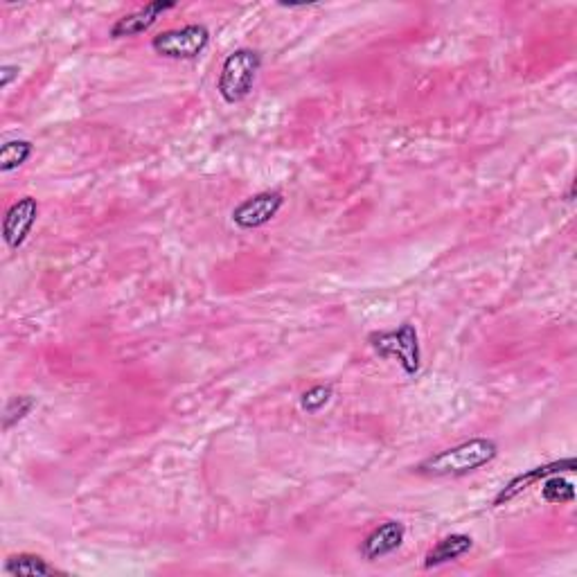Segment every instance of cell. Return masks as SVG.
I'll list each match as a JSON object with an SVG mask.
<instances>
[{"label":"cell","mask_w":577,"mask_h":577,"mask_svg":"<svg viewBox=\"0 0 577 577\" xmlns=\"http://www.w3.org/2000/svg\"><path fill=\"white\" fill-rule=\"evenodd\" d=\"M34 145L30 140H10L0 147V172L10 174L30 161Z\"/></svg>","instance_id":"12"},{"label":"cell","mask_w":577,"mask_h":577,"mask_svg":"<svg viewBox=\"0 0 577 577\" xmlns=\"http://www.w3.org/2000/svg\"><path fill=\"white\" fill-rule=\"evenodd\" d=\"M34 406H37V402H34V397L30 395L12 397L10 402L5 404V411H3V431H10L12 426L23 422L25 417L32 413Z\"/></svg>","instance_id":"14"},{"label":"cell","mask_w":577,"mask_h":577,"mask_svg":"<svg viewBox=\"0 0 577 577\" xmlns=\"http://www.w3.org/2000/svg\"><path fill=\"white\" fill-rule=\"evenodd\" d=\"M334 397V388L330 384H321V386H314L309 388L300 397V406H303V411L307 413H318L325 404H330V399Z\"/></svg>","instance_id":"15"},{"label":"cell","mask_w":577,"mask_h":577,"mask_svg":"<svg viewBox=\"0 0 577 577\" xmlns=\"http://www.w3.org/2000/svg\"><path fill=\"white\" fill-rule=\"evenodd\" d=\"M37 219H39V201L34 197H23L12 203L3 219V239L7 248L19 251L25 244V239L30 237Z\"/></svg>","instance_id":"6"},{"label":"cell","mask_w":577,"mask_h":577,"mask_svg":"<svg viewBox=\"0 0 577 577\" xmlns=\"http://www.w3.org/2000/svg\"><path fill=\"white\" fill-rule=\"evenodd\" d=\"M262 68V57L257 50L239 48L230 52L217 79V91L226 104H237L251 95L257 73Z\"/></svg>","instance_id":"2"},{"label":"cell","mask_w":577,"mask_h":577,"mask_svg":"<svg viewBox=\"0 0 577 577\" xmlns=\"http://www.w3.org/2000/svg\"><path fill=\"white\" fill-rule=\"evenodd\" d=\"M577 469V460L575 458H562V460H555V463H548V465H541V467H532L528 472H523L519 476H514L512 481L503 487V490L496 494L494 499V508H501V505L510 503L512 499H517L521 492H526L528 487L537 485L544 481L548 476H555V474H571Z\"/></svg>","instance_id":"7"},{"label":"cell","mask_w":577,"mask_h":577,"mask_svg":"<svg viewBox=\"0 0 577 577\" xmlns=\"http://www.w3.org/2000/svg\"><path fill=\"white\" fill-rule=\"evenodd\" d=\"M496 456H499V445L494 440L472 438L422 460L413 472L429 478H458L490 465Z\"/></svg>","instance_id":"1"},{"label":"cell","mask_w":577,"mask_h":577,"mask_svg":"<svg viewBox=\"0 0 577 577\" xmlns=\"http://www.w3.org/2000/svg\"><path fill=\"white\" fill-rule=\"evenodd\" d=\"M174 7H176L174 0H165V3L163 0H154V3H147L133 14L122 16V19L111 28V37L113 39L138 37V34L147 32L167 10H174Z\"/></svg>","instance_id":"9"},{"label":"cell","mask_w":577,"mask_h":577,"mask_svg":"<svg viewBox=\"0 0 577 577\" xmlns=\"http://www.w3.org/2000/svg\"><path fill=\"white\" fill-rule=\"evenodd\" d=\"M544 487H541V496L546 503H573L575 501V485L571 481L562 478V474L544 478Z\"/></svg>","instance_id":"13"},{"label":"cell","mask_w":577,"mask_h":577,"mask_svg":"<svg viewBox=\"0 0 577 577\" xmlns=\"http://www.w3.org/2000/svg\"><path fill=\"white\" fill-rule=\"evenodd\" d=\"M404 537L406 528L402 521H384L361 541V555L366 557L368 562H377V559H384L402 548Z\"/></svg>","instance_id":"8"},{"label":"cell","mask_w":577,"mask_h":577,"mask_svg":"<svg viewBox=\"0 0 577 577\" xmlns=\"http://www.w3.org/2000/svg\"><path fill=\"white\" fill-rule=\"evenodd\" d=\"M474 546V539L463 532H454V535L442 537L436 546H433L424 557V568H438L442 564L456 562L463 555H467Z\"/></svg>","instance_id":"10"},{"label":"cell","mask_w":577,"mask_h":577,"mask_svg":"<svg viewBox=\"0 0 577 577\" xmlns=\"http://www.w3.org/2000/svg\"><path fill=\"white\" fill-rule=\"evenodd\" d=\"M284 206V197L275 190H266L260 194H253L251 199H246L239 203L233 210V224L242 230H255L262 228L266 224L278 217V212Z\"/></svg>","instance_id":"5"},{"label":"cell","mask_w":577,"mask_h":577,"mask_svg":"<svg viewBox=\"0 0 577 577\" xmlns=\"http://www.w3.org/2000/svg\"><path fill=\"white\" fill-rule=\"evenodd\" d=\"M210 46V30L206 25H185L179 30L161 32L152 39V50L158 57L174 61L197 59Z\"/></svg>","instance_id":"4"},{"label":"cell","mask_w":577,"mask_h":577,"mask_svg":"<svg viewBox=\"0 0 577 577\" xmlns=\"http://www.w3.org/2000/svg\"><path fill=\"white\" fill-rule=\"evenodd\" d=\"M368 343L381 359H397L408 377H415L420 372L422 348L413 323L406 321L390 332H372Z\"/></svg>","instance_id":"3"},{"label":"cell","mask_w":577,"mask_h":577,"mask_svg":"<svg viewBox=\"0 0 577 577\" xmlns=\"http://www.w3.org/2000/svg\"><path fill=\"white\" fill-rule=\"evenodd\" d=\"M14 79H19V66H3L0 68V88H5L10 86Z\"/></svg>","instance_id":"16"},{"label":"cell","mask_w":577,"mask_h":577,"mask_svg":"<svg viewBox=\"0 0 577 577\" xmlns=\"http://www.w3.org/2000/svg\"><path fill=\"white\" fill-rule=\"evenodd\" d=\"M3 571L7 575H25V577H41V575H59V573H64V571H59L57 566L48 564L41 555H32V553H19V555L7 557Z\"/></svg>","instance_id":"11"}]
</instances>
